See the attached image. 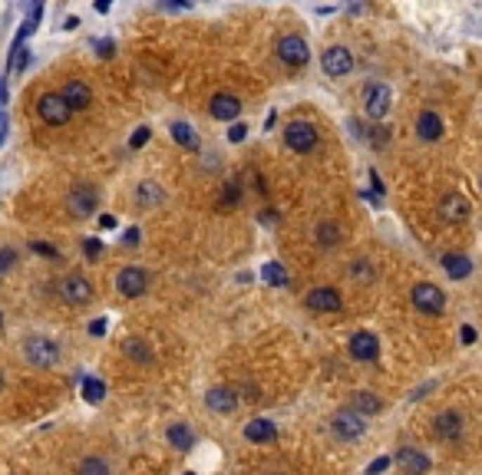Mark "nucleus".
Returning <instances> with one entry per match:
<instances>
[{
  "label": "nucleus",
  "instance_id": "58836bf2",
  "mask_svg": "<svg viewBox=\"0 0 482 475\" xmlns=\"http://www.w3.org/2000/svg\"><path fill=\"white\" fill-rule=\"evenodd\" d=\"M139 228H129V231H126V235H122V241H126V245H139Z\"/></svg>",
  "mask_w": 482,
  "mask_h": 475
},
{
  "label": "nucleus",
  "instance_id": "f257e3e1",
  "mask_svg": "<svg viewBox=\"0 0 482 475\" xmlns=\"http://www.w3.org/2000/svg\"><path fill=\"white\" fill-rule=\"evenodd\" d=\"M274 53H278V60H281L285 66L301 70V66H307V60H311V46L304 44V37H297V33H285V37L278 40V46H274Z\"/></svg>",
  "mask_w": 482,
  "mask_h": 475
},
{
  "label": "nucleus",
  "instance_id": "f03ea898",
  "mask_svg": "<svg viewBox=\"0 0 482 475\" xmlns=\"http://www.w3.org/2000/svg\"><path fill=\"white\" fill-rule=\"evenodd\" d=\"M23 356L30 360L33 367H56L60 363V346H56V340H50V337H30L27 344H23Z\"/></svg>",
  "mask_w": 482,
  "mask_h": 475
},
{
  "label": "nucleus",
  "instance_id": "412c9836",
  "mask_svg": "<svg viewBox=\"0 0 482 475\" xmlns=\"http://www.w3.org/2000/svg\"><path fill=\"white\" fill-rule=\"evenodd\" d=\"M245 439H248V443H258V445L274 443V439H278V426H274L271 419H252L245 426Z\"/></svg>",
  "mask_w": 482,
  "mask_h": 475
},
{
  "label": "nucleus",
  "instance_id": "a18cd8bd",
  "mask_svg": "<svg viewBox=\"0 0 482 475\" xmlns=\"http://www.w3.org/2000/svg\"><path fill=\"white\" fill-rule=\"evenodd\" d=\"M4 136H7V116L0 112V145H4Z\"/></svg>",
  "mask_w": 482,
  "mask_h": 475
},
{
  "label": "nucleus",
  "instance_id": "2f4dec72",
  "mask_svg": "<svg viewBox=\"0 0 482 475\" xmlns=\"http://www.w3.org/2000/svg\"><path fill=\"white\" fill-rule=\"evenodd\" d=\"M390 465H393V459H390V455H380V459H373V462L367 465V475H380V472H386Z\"/></svg>",
  "mask_w": 482,
  "mask_h": 475
},
{
  "label": "nucleus",
  "instance_id": "9d476101",
  "mask_svg": "<svg viewBox=\"0 0 482 475\" xmlns=\"http://www.w3.org/2000/svg\"><path fill=\"white\" fill-rule=\"evenodd\" d=\"M96 202H99V195L96 188H89V185H77L73 192L66 195V212L70 215H77V218H86L96 212Z\"/></svg>",
  "mask_w": 482,
  "mask_h": 475
},
{
  "label": "nucleus",
  "instance_id": "a19ab883",
  "mask_svg": "<svg viewBox=\"0 0 482 475\" xmlns=\"http://www.w3.org/2000/svg\"><path fill=\"white\" fill-rule=\"evenodd\" d=\"M89 334L103 337V334H106V320H93V324H89Z\"/></svg>",
  "mask_w": 482,
  "mask_h": 475
},
{
  "label": "nucleus",
  "instance_id": "b1692460",
  "mask_svg": "<svg viewBox=\"0 0 482 475\" xmlns=\"http://www.w3.org/2000/svg\"><path fill=\"white\" fill-rule=\"evenodd\" d=\"M172 139L188 152H198L202 149V139H198V132L188 126V122H172Z\"/></svg>",
  "mask_w": 482,
  "mask_h": 475
},
{
  "label": "nucleus",
  "instance_id": "a878e982",
  "mask_svg": "<svg viewBox=\"0 0 482 475\" xmlns=\"http://www.w3.org/2000/svg\"><path fill=\"white\" fill-rule=\"evenodd\" d=\"M351 410H357L360 416H373V412L384 410V403L377 400L373 393H367V389H360V393H353V406Z\"/></svg>",
  "mask_w": 482,
  "mask_h": 475
},
{
  "label": "nucleus",
  "instance_id": "1a4fd4ad",
  "mask_svg": "<svg viewBox=\"0 0 482 475\" xmlns=\"http://www.w3.org/2000/svg\"><path fill=\"white\" fill-rule=\"evenodd\" d=\"M116 291L122 297H139V294L149 291V271L143 268H122L116 274Z\"/></svg>",
  "mask_w": 482,
  "mask_h": 475
},
{
  "label": "nucleus",
  "instance_id": "cd10ccee",
  "mask_svg": "<svg viewBox=\"0 0 482 475\" xmlns=\"http://www.w3.org/2000/svg\"><path fill=\"white\" fill-rule=\"evenodd\" d=\"M162 202V188L155 182H143L139 188H136V205H143V208H149V205H159Z\"/></svg>",
  "mask_w": 482,
  "mask_h": 475
},
{
  "label": "nucleus",
  "instance_id": "c03bdc74",
  "mask_svg": "<svg viewBox=\"0 0 482 475\" xmlns=\"http://www.w3.org/2000/svg\"><path fill=\"white\" fill-rule=\"evenodd\" d=\"M99 228H110V231H112V228H116V218H112V215H99Z\"/></svg>",
  "mask_w": 482,
  "mask_h": 475
},
{
  "label": "nucleus",
  "instance_id": "c9c22d12",
  "mask_svg": "<svg viewBox=\"0 0 482 475\" xmlns=\"http://www.w3.org/2000/svg\"><path fill=\"white\" fill-rule=\"evenodd\" d=\"M33 251L44 254V258H60V251H56L53 245H44V241H33Z\"/></svg>",
  "mask_w": 482,
  "mask_h": 475
},
{
  "label": "nucleus",
  "instance_id": "473e14b6",
  "mask_svg": "<svg viewBox=\"0 0 482 475\" xmlns=\"http://www.w3.org/2000/svg\"><path fill=\"white\" fill-rule=\"evenodd\" d=\"M17 264V251L13 248H0V271H11Z\"/></svg>",
  "mask_w": 482,
  "mask_h": 475
},
{
  "label": "nucleus",
  "instance_id": "6e6552de",
  "mask_svg": "<svg viewBox=\"0 0 482 475\" xmlns=\"http://www.w3.org/2000/svg\"><path fill=\"white\" fill-rule=\"evenodd\" d=\"M285 145L294 152H311L318 145V129L311 122H304V119H294L285 129Z\"/></svg>",
  "mask_w": 482,
  "mask_h": 475
},
{
  "label": "nucleus",
  "instance_id": "79ce46f5",
  "mask_svg": "<svg viewBox=\"0 0 482 475\" xmlns=\"http://www.w3.org/2000/svg\"><path fill=\"white\" fill-rule=\"evenodd\" d=\"M460 337H462V344H476V330H472L469 324H466V327L460 330Z\"/></svg>",
  "mask_w": 482,
  "mask_h": 475
},
{
  "label": "nucleus",
  "instance_id": "6ab92c4d",
  "mask_svg": "<svg viewBox=\"0 0 482 475\" xmlns=\"http://www.w3.org/2000/svg\"><path fill=\"white\" fill-rule=\"evenodd\" d=\"M205 406H209L211 412H235L238 410V396H235V389H228V386H215V389H209V396H205Z\"/></svg>",
  "mask_w": 482,
  "mask_h": 475
},
{
  "label": "nucleus",
  "instance_id": "f704fd0d",
  "mask_svg": "<svg viewBox=\"0 0 482 475\" xmlns=\"http://www.w3.org/2000/svg\"><path fill=\"white\" fill-rule=\"evenodd\" d=\"M145 142H149V129H145V126H139V129H136V136L129 139V145H132V149H143Z\"/></svg>",
  "mask_w": 482,
  "mask_h": 475
},
{
  "label": "nucleus",
  "instance_id": "7ed1b4c3",
  "mask_svg": "<svg viewBox=\"0 0 482 475\" xmlns=\"http://www.w3.org/2000/svg\"><path fill=\"white\" fill-rule=\"evenodd\" d=\"M390 106H393L390 86H384V83H367L363 86V112L370 119H384L390 112Z\"/></svg>",
  "mask_w": 482,
  "mask_h": 475
},
{
  "label": "nucleus",
  "instance_id": "ddd939ff",
  "mask_svg": "<svg viewBox=\"0 0 482 475\" xmlns=\"http://www.w3.org/2000/svg\"><path fill=\"white\" fill-rule=\"evenodd\" d=\"M436 212L446 225H462V221L469 218V202H466L462 195H443Z\"/></svg>",
  "mask_w": 482,
  "mask_h": 475
},
{
  "label": "nucleus",
  "instance_id": "c85d7f7f",
  "mask_svg": "<svg viewBox=\"0 0 482 475\" xmlns=\"http://www.w3.org/2000/svg\"><path fill=\"white\" fill-rule=\"evenodd\" d=\"M261 278L271 284V287H287V271L281 268L278 261H268V264H264V268H261Z\"/></svg>",
  "mask_w": 482,
  "mask_h": 475
},
{
  "label": "nucleus",
  "instance_id": "aec40b11",
  "mask_svg": "<svg viewBox=\"0 0 482 475\" xmlns=\"http://www.w3.org/2000/svg\"><path fill=\"white\" fill-rule=\"evenodd\" d=\"M417 136L423 142H436L443 136V119L433 112V109H423L417 116Z\"/></svg>",
  "mask_w": 482,
  "mask_h": 475
},
{
  "label": "nucleus",
  "instance_id": "dca6fc26",
  "mask_svg": "<svg viewBox=\"0 0 482 475\" xmlns=\"http://www.w3.org/2000/svg\"><path fill=\"white\" fill-rule=\"evenodd\" d=\"M209 112H211V119H219V122H231V119L241 116V99L235 96V93H215Z\"/></svg>",
  "mask_w": 482,
  "mask_h": 475
},
{
  "label": "nucleus",
  "instance_id": "09e8293b",
  "mask_svg": "<svg viewBox=\"0 0 482 475\" xmlns=\"http://www.w3.org/2000/svg\"><path fill=\"white\" fill-rule=\"evenodd\" d=\"M479 188H482V178H479Z\"/></svg>",
  "mask_w": 482,
  "mask_h": 475
},
{
  "label": "nucleus",
  "instance_id": "37998d69",
  "mask_svg": "<svg viewBox=\"0 0 482 475\" xmlns=\"http://www.w3.org/2000/svg\"><path fill=\"white\" fill-rule=\"evenodd\" d=\"M112 50H116L112 40H103V44H99V56H112Z\"/></svg>",
  "mask_w": 482,
  "mask_h": 475
},
{
  "label": "nucleus",
  "instance_id": "423d86ee",
  "mask_svg": "<svg viewBox=\"0 0 482 475\" xmlns=\"http://www.w3.org/2000/svg\"><path fill=\"white\" fill-rule=\"evenodd\" d=\"M56 291H60V297H63L66 304H73V307H83V304L93 301V284H89V278H83V274L63 278Z\"/></svg>",
  "mask_w": 482,
  "mask_h": 475
},
{
  "label": "nucleus",
  "instance_id": "de8ad7c7",
  "mask_svg": "<svg viewBox=\"0 0 482 475\" xmlns=\"http://www.w3.org/2000/svg\"><path fill=\"white\" fill-rule=\"evenodd\" d=\"M0 389H4V373H0Z\"/></svg>",
  "mask_w": 482,
  "mask_h": 475
},
{
  "label": "nucleus",
  "instance_id": "0eeeda50",
  "mask_svg": "<svg viewBox=\"0 0 482 475\" xmlns=\"http://www.w3.org/2000/svg\"><path fill=\"white\" fill-rule=\"evenodd\" d=\"M320 70L330 76V79H340L353 70V53L347 46H327L324 56H320Z\"/></svg>",
  "mask_w": 482,
  "mask_h": 475
},
{
  "label": "nucleus",
  "instance_id": "4c0bfd02",
  "mask_svg": "<svg viewBox=\"0 0 482 475\" xmlns=\"http://www.w3.org/2000/svg\"><path fill=\"white\" fill-rule=\"evenodd\" d=\"M83 251H86L89 258H96V254H99V241H96V238H86V241H83Z\"/></svg>",
  "mask_w": 482,
  "mask_h": 475
},
{
  "label": "nucleus",
  "instance_id": "bb28decb",
  "mask_svg": "<svg viewBox=\"0 0 482 475\" xmlns=\"http://www.w3.org/2000/svg\"><path fill=\"white\" fill-rule=\"evenodd\" d=\"M122 353L129 356V360H136V363H152V350H149L143 340H136V337H129V340L122 344Z\"/></svg>",
  "mask_w": 482,
  "mask_h": 475
},
{
  "label": "nucleus",
  "instance_id": "49530a36",
  "mask_svg": "<svg viewBox=\"0 0 482 475\" xmlns=\"http://www.w3.org/2000/svg\"><path fill=\"white\" fill-rule=\"evenodd\" d=\"M77 27H79L77 17H66V27H63V30H77Z\"/></svg>",
  "mask_w": 482,
  "mask_h": 475
},
{
  "label": "nucleus",
  "instance_id": "4be33fe9",
  "mask_svg": "<svg viewBox=\"0 0 482 475\" xmlns=\"http://www.w3.org/2000/svg\"><path fill=\"white\" fill-rule=\"evenodd\" d=\"M314 238H318L320 248H337L340 238H344V228H340L337 221L324 218V221H318V228H314Z\"/></svg>",
  "mask_w": 482,
  "mask_h": 475
},
{
  "label": "nucleus",
  "instance_id": "4468645a",
  "mask_svg": "<svg viewBox=\"0 0 482 475\" xmlns=\"http://www.w3.org/2000/svg\"><path fill=\"white\" fill-rule=\"evenodd\" d=\"M351 356L360 360V363H373L380 356V340L370 334V330H357L351 337Z\"/></svg>",
  "mask_w": 482,
  "mask_h": 475
},
{
  "label": "nucleus",
  "instance_id": "c756f323",
  "mask_svg": "<svg viewBox=\"0 0 482 475\" xmlns=\"http://www.w3.org/2000/svg\"><path fill=\"white\" fill-rule=\"evenodd\" d=\"M103 396H106V383L96 377H86L83 379V400L86 403H103Z\"/></svg>",
  "mask_w": 482,
  "mask_h": 475
},
{
  "label": "nucleus",
  "instance_id": "a211bd4d",
  "mask_svg": "<svg viewBox=\"0 0 482 475\" xmlns=\"http://www.w3.org/2000/svg\"><path fill=\"white\" fill-rule=\"evenodd\" d=\"M396 465H400L406 475H426L433 462H429L426 453H419V449H410V445H406V449L396 453Z\"/></svg>",
  "mask_w": 482,
  "mask_h": 475
},
{
  "label": "nucleus",
  "instance_id": "7c9ffc66",
  "mask_svg": "<svg viewBox=\"0 0 482 475\" xmlns=\"http://www.w3.org/2000/svg\"><path fill=\"white\" fill-rule=\"evenodd\" d=\"M77 475H112V472H110V465L103 462V459L89 455V459H83V462L77 465Z\"/></svg>",
  "mask_w": 482,
  "mask_h": 475
},
{
  "label": "nucleus",
  "instance_id": "ea45409f",
  "mask_svg": "<svg viewBox=\"0 0 482 475\" xmlns=\"http://www.w3.org/2000/svg\"><path fill=\"white\" fill-rule=\"evenodd\" d=\"M353 271H357V278H373V271L367 268V261H357V264H353Z\"/></svg>",
  "mask_w": 482,
  "mask_h": 475
},
{
  "label": "nucleus",
  "instance_id": "20e7f679",
  "mask_svg": "<svg viewBox=\"0 0 482 475\" xmlns=\"http://www.w3.org/2000/svg\"><path fill=\"white\" fill-rule=\"evenodd\" d=\"M367 416H360L357 410H337L334 412V419H330V426H334V432H337V439H347V443H353V439H360L363 432H367Z\"/></svg>",
  "mask_w": 482,
  "mask_h": 475
},
{
  "label": "nucleus",
  "instance_id": "f8f14e48",
  "mask_svg": "<svg viewBox=\"0 0 482 475\" xmlns=\"http://www.w3.org/2000/svg\"><path fill=\"white\" fill-rule=\"evenodd\" d=\"M413 304H417V311H423V313H443L446 294L439 291L436 284H417V287H413Z\"/></svg>",
  "mask_w": 482,
  "mask_h": 475
},
{
  "label": "nucleus",
  "instance_id": "393cba45",
  "mask_svg": "<svg viewBox=\"0 0 482 475\" xmlns=\"http://www.w3.org/2000/svg\"><path fill=\"white\" fill-rule=\"evenodd\" d=\"M165 436H169V443L176 445L178 453H188V449H192V445H195V436H192V429H188L185 422H172V426H169V432H165Z\"/></svg>",
  "mask_w": 482,
  "mask_h": 475
},
{
  "label": "nucleus",
  "instance_id": "39448f33",
  "mask_svg": "<svg viewBox=\"0 0 482 475\" xmlns=\"http://www.w3.org/2000/svg\"><path fill=\"white\" fill-rule=\"evenodd\" d=\"M37 112H40V119H44L46 126H66L70 116H73L60 93H44V96L37 99Z\"/></svg>",
  "mask_w": 482,
  "mask_h": 475
},
{
  "label": "nucleus",
  "instance_id": "e433bc0d",
  "mask_svg": "<svg viewBox=\"0 0 482 475\" xmlns=\"http://www.w3.org/2000/svg\"><path fill=\"white\" fill-rule=\"evenodd\" d=\"M245 136H248V126H245V122H235V126H231L228 129V142H245Z\"/></svg>",
  "mask_w": 482,
  "mask_h": 475
},
{
  "label": "nucleus",
  "instance_id": "f3484780",
  "mask_svg": "<svg viewBox=\"0 0 482 475\" xmlns=\"http://www.w3.org/2000/svg\"><path fill=\"white\" fill-rule=\"evenodd\" d=\"M433 432H436L443 443H452V439H460L462 436V416L456 410H443L433 419Z\"/></svg>",
  "mask_w": 482,
  "mask_h": 475
},
{
  "label": "nucleus",
  "instance_id": "2eb2a0df",
  "mask_svg": "<svg viewBox=\"0 0 482 475\" xmlns=\"http://www.w3.org/2000/svg\"><path fill=\"white\" fill-rule=\"evenodd\" d=\"M60 96H63V103L70 106V112H79V109H86L89 103H93V89H89L86 79H70Z\"/></svg>",
  "mask_w": 482,
  "mask_h": 475
},
{
  "label": "nucleus",
  "instance_id": "9b49d317",
  "mask_svg": "<svg viewBox=\"0 0 482 475\" xmlns=\"http://www.w3.org/2000/svg\"><path fill=\"white\" fill-rule=\"evenodd\" d=\"M304 304L311 307L314 313H337L340 307H344V301H340V291L337 287H314V291H307Z\"/></svg>",
  "mask_w": 482,
  "mask_h": 475
},
{
  "label": "nucleus",
  "instance_id": "5701e85b",
  "mask_svg": "<svg viewBox=\"0 0 482 475\" xmlns=\"http://www.w3.org/2000/svg\"><path fill=\"white\" fill-rule=\"evenodd\" d=\"M443 271L450 274L452 281H462V278L472 274V261L466 258V254H446V258H443Z\"/></svg>",
  "mask_w": 482,
  "mask_h": 475
},
{
  "label": "nucleus",
  "instance_id": "72a5a7b5",
  "mask_svg": "<svg viewBox=\"0 0 482 475\" xmlns=\"http://www.w3.org/2000/svg\"><path fill=\"white\" fill-rule=\"evenodd\" d=\"M238 198H241V185L238 182H228V185H225V205H235Z\"/></svg>",
  "mask_w": 482,
  "mask_h": 475
}]
</instances>
